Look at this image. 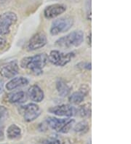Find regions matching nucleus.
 Instances as JSON below:
<instances>
[{
  "mask_svg": "<svg viewBox=\"0 0 131 144\" xmlns=\"http://www.w3.org/2000/svg\"><path fill=\"white\" fill-rule=\"evenodd\" d=\"M84 40V34L82 31H74L69 34L59 38L55 41V46L64 50L78 47Z\"/></svg>",
  "mask_w": 131,
  "mask_h": 144,
  "instance_id": "nucleus-2",
  "label": "nucleus"
},
{
  "mask_svg": "<svg viewBox=\"0 0 131 144\" xmlns=\"http://www.w3.org/2000/svg\"><path fill=\"white\" fill-rule=\"evenodd\" d=\"M89 92V87L87 85H82L78 91L72 93L69 96V102L72 104L78 105L84 100L85 97Z\"/></svg>",
  "mask_w": 131,
  "mask_h": 144,
  "instance_id": "nucleus-12",
  "label": "nucleus"
},
{
  "mask_svg": "<svg viewBox=\"0 0 131 144\" xmlns=\"http://www.w3.org/2000/svg\"><path fill=\"white\" fill-rule=\"evenodd\" d=\"M27 93L23 91H18L7 95V101L10 103H22L27 101Z\"/></svg>",
  "mask_w": 131,
  "mask_h": 144,
  "instance_id": "nucleus-15",
  "label": "nucleus"
},
{
  "mask_svg": "<svg viewBox=\"0 0 131 144\" xmlns=\"http://www.w3.org/2000/svg\"><path fill=\"white\" fill-rule=\"evenodd\" d=\"M8 110L3 106H0V124L2 123L7 117Z\"/></svg>",
  "mask_w": 131,
  "mask_h": 144,
  "instance_id": "nucleus-20",
  "label": "nucleus"
},
{
  "mask_svg": "<svg viewBox=\"0 0 131 144\" xmlns=\"http://www.w3.org/2000/svg\"><path fill=\"white\" fill-rule=\"evenodd\" d=\"M21 135V129L20 127L16 125L15 124H13L8 127L7 130V137L13 140L19 137Z\"/></svg>",
  "mask_w": 131,
  "mask_h": 144,
  "instance_id": "nucleus-16",
  "label": "nucleus"
},
{
  "mask_svg": "<svg viewBox=\"0 0 131 144\" xmlns=\"http://www.w3.org/2000/svg\"><path fill=\"white\" fill-rule=\"evenodd\" d=\"M19 72V64L16 61L5 63L0 66V76L5 79H13Z\"/></svg>",
  "mask_w": 131,
  "mask_h": 144,
  "instance_id": "nucleus-7",
  "label": "nucleus"
},
{
  "mask_svg": "<svg viewBox=\"0 0 131 144\" xmlns=\"http://www.w3.org/2000/svg\"><path fill=\"white\" fill-rule=\"evenodd\" d=\"M10 0H0V5H4L5 3L8 2Z\"/></svg>",
  "mask_w": 131,
  "mask_h": 144,
  "instance_id": "nucleus-25",
  "label": "nucleus"
},
{
  "mask_svg": "<svg viewBox=\"0 0 131 144\" xmlns=\"http://www.w3.org/2000/svg\"><path fill=\"white\" fill-rule=\"evenodd\" d=\"M28 84V80L26 77L17 76V77H13V79H11L6 84L5 88L9 91H12L14 89L26 86Z\"/></svg>",
  "mask_w": 131,
  "mask_h": 144,
  "instance_id": "nucleus-14",
  "label": "nucleus"
},
{
  "mask_svg": "<svg viewBox=\"0 0 131 144\" xmlns=\"http://www.w3.org/2000/svg\"><path fill=\"white\" fill-rule=\"evenodd\" d=\"M88 44H90V46H91V32L90 31L88 36Z\"/></svg>",
  "mask_w": 131,
  "mask_h": 144,
  "instance_id": "nucleus-23",
  "label": "nucleus"
},
{
  "mask_svg": "<svg viewBox=\"0 0 131 144\" xmlns=\"http://www.w3.org/2000/svg\"><path fill=\"white\" fill-rule=\"evenodd\" d=\"M66 10V7L63 4H53L49 5L44 10V15L47 19H53L61 15Z\"/></svg>",
  "mask_w": 131,
  "mask_h": 144,
  "instance_id": "nucleus-11",
  "label": "nucleus"
},
{
  "mask_svg": "<svg viewBox=\"0 0 131 144\" xmlns=\"http://www.w3.org/2000/svg\"><path fill=\"white\" fill-rule=\"evenodd\" d=\"M57 91L61 97H66L69 95L71 91V88L68 86V84L63 80H58L56 83Z\"/></svg>",
  "mask_w": 131,
  "mask_h": 144,
  "instance_id": "nucleus-17",
  "label": "nucleus"
},
{
  "mask_svg": "<svg viewBox=\"0 0 131 144\" xmlns=\"http://www.w3.org/2000/svg\"><path fill=\"white\" fill-rule=\"evenodd\" d=\"M49 112L58 117H72L76 114V109L72 106L68 104H62L55 106L49 109Z\"/></svg>",
  "mask_w": 131,
  "mask_h": 144,
  "instance_id": "nucleus-8",
  "label": "nucleus"
},
{
  "mask_svg": "<svg viewBox=\"0 0 131 144\" xmlns=\"http://www.w3.org/2000/svg\"><path fill=\"white\" fill-rule=\"evenodd\" d=\"M6 44H7V40L5 38L0 36V50H2L6 46Z\"/></svg>",
  "mask_w": 131,
  "mask_h": 144,
  "instance_id": "nucleus-22",
  "label": "nucleus"
},
{
  "mask_svg": "<svg viewBox=\"0 0 131 144\" xmlns=\"http://www.w3.org/2000/svg\"><path fill=\"white\" fill-rule=\"evenodd\" d=\"M75 56L74 53H64L59 50H52L48 55V61L56 66H64L67 65Z\"/></svg>",
  "mask_w": 131,
  "mask_h": 144,
  "instance_id": "nucleus-6",
  "label": "nucleus"
},
{
  "mask_svg": "<svg viewBox=\"0 0 131 144\" xmlns=\"http://www.w3.org/2000/svg\"><path fill=\"white\" fill-rule=\"evenodd\" d=\"M76 112L79 113V114L82 117H89L91 113V108H90V104L87 103L83 106H81L79 109L76 110Z\"/></svg>",
  "mask_w": 131,
  "mask_h": 144,
  "instance_id": "nucleus-18",
  "label": "nucleus"
},
{
  "mask_svg": "<svg viewBox=\"0 0 131 144\" xmlns=\"http://www.w3.org/2000/svg\"><path fill=\"white\" fill-rule=\"evenodd\" d=\"M23 118L27 122H31L40 116L41 109L36 103H28L27 105L22 106Z\"/></svg>",
  "mask_w": 131,
  "mask_h": 144,
  "instance_id": "nucleus-9",
  "label": "nucleus"
},
{
  "mask_svg": "<svg viewBox=\"0 0 131 144\" xmlns=\"http://www.w3.org/2000/svg\"><path fill=\"white\" fill-rule=\"evenodd\" d=\"M2 136H3V132H2V130L0 129V138L2 137Z\"/></svg>",
  "mask_w": 131,
  "mask_h": 144,
  "instance_id": "nucleus-26",
  "label": "nucleus"
},
{
  "mask_svg": "<svg viewBox=\"0 0 131 144\" xmlns=\"http://www.w3.org/2000/svg\"><path fill=\"white\" fill-rule=\"evenodd\" d=\"M47 36L43 32L35 34L28 42V50H36L44 47L47 44Z\"/></svg>",
  "mask_w": 131,
  "mask_h": 144,
  "instance_id": "nucleus-10",
  "label": "nucleus"
},
{
  "mask_svg": "<svg viewBox=\"0 0 131 144\" xmlns=\"http://www.w3.org/2000/svg\"><path fill=\"white\" fill-rule=\"evenodd\" d=\"M74 120L72 119H58L56 117H49L47 119V124L53 130L67 133L74 124Z\"/></svg>",
  "mask_w": 131,
  "mask_h": 144,
  "instance_id": "nucleus-3",
  "label": "nucleus"
},
{
  "mask_svg": "<svg viewBox=\"0 0 131 144\" xmlns=\"http://www.w3.org/2000/svg\"><path fill=\"white\" fill-rule=\"evenodd\" d=\"M3 88H4V86H3V82L2 80H0V95L3 92Z\"/></svg>",
  "mask_w": 131,
  "mask_h": 144,
  "instance_id": "nucleus-24",
  "label": "nucleus"
},
{
  "mask_svg": "<svg viewBox=\"0 0 131 144\" xmlns=\"http://www.w3.org/2000/svg\"><path fill=\"white\" fill-rule=\"evenodd\" d=\"M28 98L35 103H40L45 98V94L41 87L36 84L32 85L29 87L27 92Z\"/></svg>",
  "mask_w": 131,
  "mask_h": 144,
  "instance_id": "nucleus-13",
  "label": "nucleus"
},
{
  "mask_svg": "<svg viewBox=\"0 0 131 144\" xmlns=\"http://www.w3.org/2000/svg\"><path fill=\"white\" fill-rule=\"evenodd\" d=\"M43 144H61V142H60V140H58L57 139L51 138V139L45 140L43 142Z\"/></svg>",
  "mask_w": 131,
  "mask_h": 144,
  "instance_id": "nucleus-21",
  "label": "nucleus"
},
{
  "mask_svg": "<svg viewBox=\"0 0 131 144\" xmlns=\"http://www.w3.org/2000/svg\"><path fill=\"white\" fill-rule=\"evenodd\" d=\"M18 21L17 15L11 11L0 15V36L8 34Z\"/></svg>",
  "mask_w": 131,
  "mask_h": 144,
  "instance_id": "nucleus-5",
  "label": "nucleus"
},
{
  "mask_svg": "<svg viewBox=\"0 0 131 144\" xmlns=\"http://www.w3.org/2000/svg\"><path fill=\"white\" fill-rule=\"evenodd\" d=\"M74 24V20L71 17L66 16L55 19L52 23L50 27V34L52 36H57L60 34L68 31Z\"/></svg>",
  "mask_w": 131,
  "mask_h": 144,
  "instance_id": "nucleus-4",
  "label": "nucleus"
},
{
  "mask_svg": "<svg viewBox=\"0 0 131 144\" xmlns=\"http://www.w3.org/2000/svg\"><path fill=\"white\" fill-rule=\"evenodd\" d=\"M89 129V126L87 122L82 121L78 124H76L74 128V130L76 132H86Z\"/></svg>",
  "mask_w": 131,
  "mask_h": 144,
  "instance_id": "nucleus-19",
  "label": "nucleus"
},
{
  "mask_svg": "<svg viewBox=\"0 0 131 144\" xmlns=\"http://www.w3.org/2000/svg\"><path fill=\"white\" fill-rule=\"evenodd\" d=\"M48 62V56L45 53H41L21 59L19 66L22 69H27L36 75L42 73V70Z\"/></svg>",
  "mask_w": 131,
  "mask_h": 144,
  "instance_id": "nucleus-1",
  "label": "nucleus"
}]
</instances>
